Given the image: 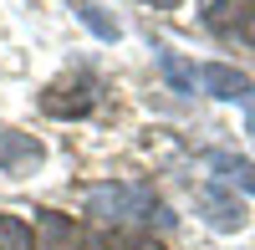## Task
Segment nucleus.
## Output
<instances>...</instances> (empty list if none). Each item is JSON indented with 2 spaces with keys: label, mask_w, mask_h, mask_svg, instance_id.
Wrapping results in <instances>:
<instances>
[{
  "label": "nucleus",
  "mask_w": 255,
  "mask_h": 250,
  "mask_svg": "<svg viewBox=\"0 0 255 250\" xmlns=\"http://www.w3.org/2000/svg\"><path fill=\"white\" fill-rule=\"evenodd\" d=\"M158 67H163V77H168V82H174V92H194V72H189L174 51H158Z\"/></svg>",
  "instance_id": "nucleus-10"
},
{
  "label": "nucleus",
  "mask_w": 255,
  "mask_h": 250,
  "mask_svg": "<svg viewBox=\"0 0 255 250\" xmlns=\"http://www.w3.org/2000/svg\"><path fill=\"white\" fill-rule=\"evenodd\" d=\"M209 169H220V179L240 184V189L255 194V163L250 158H235V153H209Z\"/></svg>",
  "instance_id": "nucleus-8"
},
{
  "label": "nucleus",
  "mask_w": 255,
  "mask_h": 250,
  "mask_svg": "<svg viewBox=\"0 0 255 250\" xmlns=\"http://www.w3.org/2000/svg\"><path fill=\"white\" fill-rule=\"evenodd\" d=\"M199 82H204L209 97H225V102H245L250 97V77L235 72V67H225V61H209V67L199 72Z\"/></svg>",
  "instance_id": "nucleus-3"
},
{
  "label": "nucleus",
  "mask_w": 255,
  "mask_h": 250,
  "mask_svg": "<svg viewBox=\"0 0 255 250\" xmlns=\"http://www.w3.org/2000/svg\"><path fill=\"white\" fill-rule=\"evenodd\" d=\"M87 210L113 225H123V220H163L168 225V210L143 184H97V189H87Z\"/></svg>",
  "instance_id": "nucleus-1"
},
{
  "label": "nucleus",
  "mask_w": 255,
  "mask_h": 250,
  "mask_svg": "<svg viewBox=\"0 0 255 250\" xmlns=\"http://www.w3.org/2000/svg\"><path fill=\"white\" fill-rule=\"evenodd\" d=\"M77 225L67 220V215H56V210H41L36 215V250H77Z\"/></svg>",
  "instance_id": "nucleus-4"
},
{
  "label": "nucleus",
  "mask_w": 255,
  "mask_h": 250,
  "mask_svg": "<svg viewBox=\"0 0 255 250\" xmlns=\"http://www.w3.org/2000/svg\"><path fill=\"white\" fill-rule=\"evenodd\" d=\"M250 128H255V118H250Z\"/></svg>",
  "instance_id": "nucleus-14"
},
{
  "label": "nucleus",
  "mask_w": 255,
  "mask_h": 250,
  "mask_svg": "<svg viewBox=\"0 0 255 250\" xmlns=\"http://www.w3.org/2000/svg\"><path fill=\"white\" fill-rule=\"evenodd\" d=\"M148 5H163V10H168V5H179V0H148Z\"/></svg>",
  "instance_id": "nucleus-13"
},
{
  "label": "nucleus",
  "mask_w": 255,
  "mask_h": 250,
  "mask_svg": "<svg viewBox=\"0 0 255 250\" xmlns=\"http://www.w3.org/2000/svg\"><path fill=\"white\" fill-rule=\"evenodd\" d=\"M77 15L87 20V26H92L102 41H113V36H118V26H113V20H102V15H97V5H77Z\"/></svg>",
  "instance_id": "nucleus-12"
},
{
  "label": "nucleus",
  "mask_w": 255,
  "mask_h": 250,
  "mask_svg": "<svg viewBox=\"0 0 255 250\" xmlns=\"http://www.w3.org/2000/svg\"><path fill=\"white\" fill-rule=\"evenodd\" d=\"M92 250H163V245L148 240V235H128V230H118V235H102Z\"/></svg>",
  "instance_id": "nucleus-11"
},
{
  "label": "nucleus",
  "mask_w": 255,
  "mask_h": 250,
  "mask_svg": "<svg viewBox=\"0 0 255 250\" xmlns=\"http://www.w3.org/2000/svg\"><path fill=\"white\" fill-rule=\"evenodd\" d=\"M199 204L209 210V225H215V230H240V225H245V204L230 199V194H220V189H204Z\"/></svg>",
  "instance_id": "nucleus-6"
},
{
  "label": "nucleus",
  "mask_w": 255,
  "mask_h": 250,
  "mask_svg": "<svg viewBox=\"0 0 255 250\" xmlns=\"http://www.w3.org/2000/svg\"><path fill=\"white\" fill-rule=\"evenodd\" d=\"M36 163H41V143L31 133H0V169L20 174V169H36Z\"/></svg>",
  "instance_id": "nucleus-5"
},
{
  "label": "nucleus",
  "mask_w": 255,
  "mask_h": 250,
  "mask_svg": "<svg viewBox=\"0 0 255 250\" xmlns=\"http://www.w3.org/2000/svg\"><path fill=\"white\" fill-rule=\"evenodd\" d=\"M204 20L220 41H240V46L255 41V0H220Z\"/></svg>",
  "instance_id": "nucleus-2"
},
{
  "label": "nucleus",
  "mask_w": 255,
  "mask_h": 250,
  "mask_svg": "<svg viewBox=\"0 0 255 250\" xmlns=\"http://www.w3.org/2000/svg\"><path fill=\"white\" fill-rule=\"evenodd\" d=\"M0 250H36L31 245V230L15 215H0Z\"/></svg>",
  "instance_id": "nucleus-9"
},
{
  "label": "nucleus",
  "mask_w": 255,
  "mask_h": 250,
  "mask_svg": "<svg viewBox=\"0 0 255 250\" xmlns=\"http://www.w3.org/2000/svg\"><path fill=\"white\" fill-rule=\"evenodd\" d=\"M56 92H72V97H41V108H46L51 118H67V113H87L92 108V87H87V82H77V87H56Z\"/></svg>",
  "instance_id": "nucleus-7"
}]
</instances>
